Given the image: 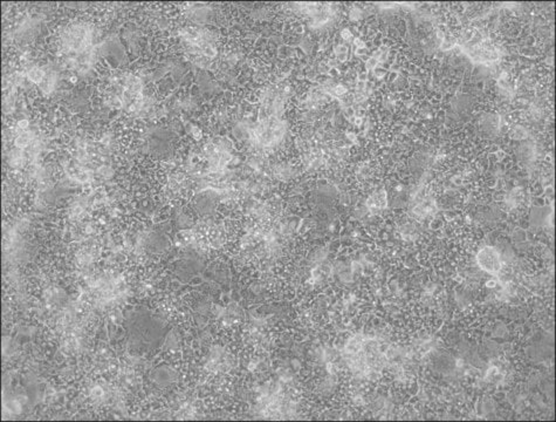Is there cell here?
I'll return each mask as SVG.
<instances>
[{"label": "cell", "mask_w": 556, "mask_h": 422, "mask_svg": "<svg viewBox=\"0 0 556 422\" xmlns=\"http://www.w3.org/2000/svg\"><path fill=\"white\" fill-rule=\"evenodd\" d=\"M368 204H369L370 209H373V208L374 209H381V208H383V206H385V204H386L385 194L384 193L382 194V191H381L379 194L375 195L374 197L370 198V201H369V203H368Z\"/></svg>", "instance_id": "cell-11"}, {"label": "cell", "mask_w": 556, "mask_h": 422, "mask_svg": "<svg viewBox=\"0 0 556 422\" xmlns=\"http://www.w3.org/2000/svg\"><path fill=\"white\" fill-rule=\"evenodd\" d=\"M55 84H56L55 72L54 71H47L46 78H45L43 84L39 86V88H40L41 92L45 94V95H48V94H50L52 90L54 89Z\"/></svg>", "instance_id": "cell-9"}, {"label": "cell", "mask_w": 556, "mask_h": 422, "mask_svg": "<svg viewBox=\"0 0 556 422\" xmlns=\"http://www.w3.org/2000/svg\"><path fill=\"white\" fill-rule=\"evenodd\" d=\"M90 398L95 401H101L106 398V391L103 390L102 386L95 385L93 388H90Z\"/></svg>", "instance_id": "cell-12"}, {"label": "cell", "mask_w": 556, "mask_h": 422, "mask_svg": "<svg viewBox=\"0 0 556 422\" xmlns=\"http://www.w3.org/2000/svg\"><path fill=\"white\" fill-rule=\"evenodd\" d=\"M95 33L86 22H72L60 33V48L67 61L78 73H86L92 67L95 54Z\"/></svg>", "instance_id": "cell-2"}, {"label": "cell", "mask_w": 556, "mask_h": 422, "mask_svg": "<svg viewBox=\"0 0 556 422\" xmlns=\"http://www.w3.org/2000/svg\"><path fill=\"white\" fill-rule=\"evenodd\" d=\"M131 335V341L136 345L151 346L160 341L163 332V326L158 319L148 314V312H137L128 326Z\"/></svg>", "instance_id": "cell-3"}, {"label": "cell", "mask_w": 556, "mask_h": 422, "mask_svg": "<svg viewBox=\"0 0 556 422\" xmlns=\"http://www.w3.org/2000/svg\"><path fill=\"white\" fill-rule=\"evenodd\" d=\"M31 141H32V134L29 133V131L22 130L20 135L16 138V141H14V145H16L17 149H24L29 145V143H31Z\"/></svg>", "instance_id": "cell-10"}, {"label": "cell", "mask_w": 556, "mask_h": 422, "mask_svg": "<svg viewBox=\"0 0 556 422\" xmlns=\"http://www.w3.org/2000/svg\"><path fill=\"white\" fill-rule=\"evenodd\" d=\"M120 103L129 113L138 111L143 103V86L137 77L128 74L120 81Z\"/></svg>", "instance_id": "cell-4"}, {"label": "cell", "mask_w": 556, "mask_h": 422, "mask_svg": "<svg viewBox=\"0 0 556 422\" xmlns=\"http://www.w3.org/2000/svg\"><path fill=\"white\" fill-rule=\"evenodd\" d=\"M476 263L485 272L490 274H498L502 269V261L497 249L486 247L482 249L476 255Z\"/></svg>", "instance_id": "cell-5"}, {"label": "cell", "mask_w": 556, "mask_h": 422, "mask_svg": "<svg viewBox=\"0 0 556 422\" xmlns=\"http://www.w3.org/2000/svg\"><path fill=\"white\" fill-rule=\"evenodd\" d=\"M152 379L155 380V381L158 383V385L167 386V385H170L171 382L175 381L176 373L174 372V369H171L170 367L162 366L160 368H157L156 371L153 372Z\"/></svg>", "instance_id": "cell-6"}, {"label": "cell", "mask_w": 556, "mask_h": 422, "mask_svg": "<svg viewBox=\"0 0 556 422\" xmlns=\"http://www.w3.org/2000/svg\"><path fill=\"white\" fill-rule=\"evenodd\" d=\"M342 354L349 369L364 379H374L388 363L384 341L374 335H355L345 344Z\"/></svg>", "instance_id": "cell-1"}, {"label": "cell", "mask_w": 556, "mask_h": 422, "mask_svg": "<svg viewBox=\"0 0 556 422\" xmlns=\"http://www.w3.org/2000/svg\"><path fill=\"white\" fill-rule=\"evenodd\" d=\"M46 74H47L46 68H44V67H40V66H33L27 71V73H26V78H27L28 81H31L32 84H34L39 87V86L43 84L45 78H46Z\"/></svg>", "instance_id": "cell-7"}, {"label": "cell", "mask_w": 556, "mask_h": 422, "mask_svg": "<svg viewBox=\"0 0 556 422\" xmlns=\"http://www.w3.org/2000/svg\"><path fill=\"white\" fill-rule=\"evenodd\" d=\"M226 352H224L223 348H219V351H213L211 353V358H210L209 364L211 365V369H223L226 366L227 358Z\"/></svg>", "instance_id": "cell-8"}]
</instances>
